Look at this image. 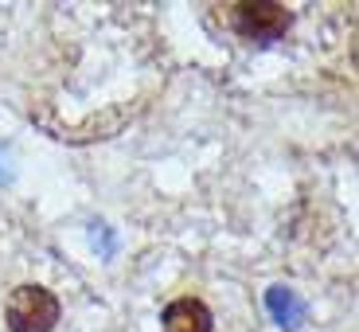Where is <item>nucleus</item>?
<instances>
[{"mask_svg": "<svg viewBox=\"0 0 359 332\" xmlns=\"http://www.w3.org/2000/svg\"><path fill=\"white\" fill-rule=\"evenodd\" d=\"M59 317H63V305L43 286H16L8 297V309H4L8 332H51Z\"/></svg>", "mask_w": 359, "mask_h": 332, "instance_id": "f257e3e1", "label": "nucleus"}, {"mask_svg": "<svg viewBox=\"0 0 359 332\" xmlns=\"http://www.w3.org/2000/svg\"><path fill=\"white\" fill-rule=\"evenodd\" d=\"M164 332H211V309L199 297H180L161 313Z\"/></svg>", "mask_w": 359, "mask_h": 332, "instance_id": "7ed1b4c3", "label": "nucleus"}, {"mask_svg": "<svg viewBox=\"0 0 359 332\" xmlns=\"http://www.w3.org/2000/svg\"><path fill=\"white\" fill-rule=\"evenodd\" d=\"M266 309H269V317L289 332L301 328V321H305V301L285 286H269L266 289Z\"/></svg>", "mask_w": 359, "mask_h": 332, "instance_id": "20e7f679", "label": "nucleus"}, {"mask_svg": "<svg viewBox=\"0 0 359 332\" xmlns=\"http://www.w3.org/2000/svg\"><path fill=\"white\" fill-rule=\"evenodd\" d=\"M293 27V12L285 4H234V32L250 44H278Z\"/></svg>", "mask_w": 359, "mask_h": 332, "instance_id": "f03ea898", "label": "nucleus"}]
</instances>
